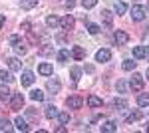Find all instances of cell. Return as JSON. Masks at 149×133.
<instances>
[{"label": "cell", "instance_id": "cell-13", "mask_svg": "<svg viewBox=\"0 0 149 133\" xmlns=\"http://www.w3.org/2000/svg\"><path fill=\"white\" fill-rule=\"evenodd\" d=\"M38 74H42V76H52V74H54V68H52V64H40V66H38Z\"/></svg>", "mask_w": 149, "mask_h": 133}, {"label": "cell", "instance_id": "cell-25", "mask_svg": "<svg viewBox=\"0 0 149 133\" xmlns=\"http://www.w3.org/2000/svg\"><path fill=\"white\" fill-rule=\"evenodd\" d=\"M70 74H72L74 84H78V81H80V76H81V70H80V68H72V70H70Z\"/></svg>", "mask_w": 149, "mask_h": 133}, {"label": "cell", "instance_id": "cell-39", "mask_svg": "<svg viewBox=\"0 0 149 133\" xmlns=\"http://www.w3.org/2000/svg\"><path fill=\"white\" fill-rule=\"evenodd\" d=\"M8 42H10V44L14 46L16 42H20V36H16V34H14V36H10V40H8Z\"/></svg>", "mask_w": 149, "mask_h": 133}, {"label": "cell", "instance_id": "cell-15", "mask_svg": "<svg viewBox=\"0 0 149 133\" xmlns=\"http://www.w3.org/2000/svg\"><path fill=\"white\" fill-rule=\"evenodd\" d=\"M60 26H62V28H64V30H72V28H74V18H72V16H64V18H62V20H60Z\"/></svg>", "mask_w": 149, "mask_h": 133}, {"label": "cell", "instance_id": "cell-20", "mask_svg": "<svg viewBox=\"0 0 149 133\" xmlns=\"http://www.w3.org/2000/svg\"><path fill=\"white\" fill-rule=\"evenodd\" d=\"M30 97L34 101H42L44 100V91H42V89H32V91H30Z\"/></svg>", "mask_w": 149, "mask_h": 133}, {"label": "cell", "instance_id": "cell-11", "mask_svg": "<svg viewBox=\"0 0 149 133\" xmlns=\"http://www.w3.org/2000/svg\"><path fill=\"white\" fill-rule=\"evenodd\" d=\"M14 127H16L18 131H28V129H30V125H28V121H26L24 117H16V121H14Z\"/></svg>", "mask_w": 149, "mask_h": 133}, {"label": "cell", "instance_id": "cell-18", "mask_svg": "<svg viewBox=\"0 0 149 133\" xmlns=\"http://www.w3.org/2000/svg\"><path fill=\"white\" fill-rule=\"evenodd\" d=\"M102 131L103 133H113V131H117V125H115L113 121H105L102 125Z\"/></svg>", "mask_w": 149, "mask_h": 133}, {"label": "cell", "instance_id": "cell-45", "mask_svg": "<svg viewBox=\"0 0 149 133\" xmlns=\"http://www.w3.org/2000/svg\"><path fill=\"white\" fill-rule=\"evenodd\" d=\"M147 131H149V125H147Z\"/></svg>", "mask_w": 149, "mask_h": 133}, {"label": "cell", "instance_id": "cell-43", "mask_svg": "<svg viewBox=\"0 0 149 133\" xmlns=\"http://www.w3.org/2000/svg\"><path fill=\"white\" fill-rule=\"evenodd\" d=\"M2 26H4V16L0 14V30H2Z\"/></svg>", "mask_w": 149, "mask_h": 133}, {"label": "cell", "instance_id": "cell-17", "mask_svg": "<svg viewBox=\"0 0 149 133\" xmlns=\"http://www.w3.org/2000/svg\"><path fill=\"white\" fill-rule=\"evenodd\" d=\"M58 113H60V111H58L56 105H48V107H46V113H44V115H46L48 119H54V117H58Z\"/></svg>", "mask_w": 149, "mask_h": 133}, {"label": "cell", "instance_id": "cell-35", "mask_svg": "<svg viewBox=\"0 0 149 133\" xmlns=\"http://www.w3.org/2000/svg\"><path fill=\"white\" fill-rule=\"evenodd\" d=\"M95 4H97V0H81V6H84V8H88V10L93 8Z\"/></svg>", "mask_w": 149, "mask_h": 133}, {"label": "cell", "instance_id": "cell-19", "mask_svg": "<svg viewBox=\"0 0 149 133\" xmlns=\"http://www.w3.org/2000/svg\"><path fill=\"white\" fill-rule=\"evenodd\" d=\"M46 24H48V28H58V26H60V18H58V16H48Z\"/></svg>", "mask_w": 149, "mask_h": 133}, {"label": "cell", "instance_id": "cell-6", "mask_svg": "<svg viewBox=\"0 0 149 133\" xmlns=\"http://www.w3.org/2000/svg\"><path fill=\"white\" fill-rule=\"evenodd\" d=\"M100 16H102L103 26H105V28H111V26H113V14H111L109 10H102V14H100Z\"/></svg>", "mask_w": 149, "mask_h": 133}, {"label": "cell", "instance_id": "cell-33", "mask_svg": "<svg viewBox=\"0 0 149 133\" xmlns=\"http://www.w3.org/2000/svg\"><path fill=\"white\" fill-rule=\"evenodd\" d=\"M58 119H60V123H66L70 121V113H66V111H62V113H58Z\"/></svg>", "mask_w": 149, "mask_h": 133}, {"label": "cell", "instance_id": "cell-22", "mask_svg": "<svg viewBox=\"0 0 149 133\" xmlns=\"http://www.w3.org/2000/svg\"><path fill=\"white\" fill-rule=\"evenodd\" d=\"M14 52H16V56H24V54H26V46L22 44V40L14 44Z\"/></svg>", "mask_w": 149, "mask_h": 133}, {"label": "cell", "instance_id": "cell-29", "mask_svg": "<svg viewBox=\"0 0 149 133\" xmlns=\"http://www.w3.org/2000/svg\"><path fill=\"white\" fill-rule=\"evenodd\" d=\"M113 107H115V109H125L127 101L125 100H117V97H115V100H113Z\"/></svg>", "mask_w": 149, "mask_h": 133}, {"label": "cell", "instance_id": "cell-27", "mask_svg": "<svg viewBox=\"0 0 149 133\" xmlns=\"http://www.w3.org/2000/svg\"><path fill=\"white\" fill-rule=\"evenodd\" d=\"M141 115H143L141 111H133V113H129V115H127L125 121L127 123H133V121H137V119H141Z\"/></svg>", "mask_w": 149, "mask_h": 133}, {"label": "cell", "instance_id": "cell-31", "mask_svg": "<svg viewBox=\"0 0 149 133\" xmlns=\"http://www.w3.org/2000/svg\"><path fill=\"white\" fill-rule=\"evenodd\" d=\"M10 129H12V123L8 119H2L0 121V131H10Z\"/></svg>", "mask_w": 149, "mask_h": 133}, {"label": "cell", "instance_id": "cell-21", "mask_svg": "<svg viewBox=\"0 0 149 133\" xmlns=\"http://www.w3.org/2000/svg\"><path fill=\"white\" fill-rule=\"evenodd\" d=\"M88 105H90V107H100V105H102V100H100L97 95H90V97H88Z\"/></svg>", "mask_w": 149, "mask_h": 133}, {"label": "cell", "instance_id": "cell-2", "mask_svg": "<svg viewBox=\"0 0 149 133\" xmlns=\"http://www.w3.org/2000/svg\"><path fill=\"white\" fill-rule=\"evenodd\" d=\"M129 88L133 89V91H141L143 89V76L141 74H133V78L129 81Z\"/></svg>", "mask_w": 149, "mask_h": 133}, {"label": "cell", "instance_id": "cell-44", "mask_svg": "<svg viewBox=\"0 0 149 133\" xmlns=\"http://www.w3.org/2000/svg\"><path fill=\"white\" fill-rule=\"evenodd\" d=\"M147 78H149V68H147Z\"/></svg>", "mask_w": 149, "mask_h": 133}, {"label": "cell", "instance_id": "cell-30", "mask_svg": "<svg viewBox=\"0 0 149 133\" xmlns=\"http://www.w3.org/2000/svg\"><path fill=\"white\" fill-rule=\"evenodd\" d=\"M135 64H137V62H133V60H125V62H123V70H125V72H131V70H135Z\"/></svg>", "mask_w": 149, "mask_h": 133}, {"label": "cell", "instance_id": "cell-32", "mask_svg": "<svg viewBox=\"0 0 149 133\" xmlns=\"http://www.w3.org/2000/svg\"><path fill=\"white\" fill-rule=\"evenodd\" d=\"M68 58H70V50H60V52H58V60H60V62H66Z\"/></svg>", "mask_w": 149, "mask_h": 133}, {"label": "cell", "instance_id": "cell-24", "mask_svg": "<svg viewBox=\"0 0 149 133\" xmlns=\"http://www.w3.org/2000/svg\"><path fill=\"white\" fill-rule=\"evenodd\" d=\"M12 95V91L8 89V86H0V100H8Z\"/></svg>", "mask_w": 149, "mask_h": 133}, {"label": "cell", "instance_id": "cell-12", "mask_svg": "<svg viewBox=\"0 0 149 133\" xmlns=\"http://www.w3.org/2000/svg\"><path fill=\"white\" fill-rule=\"evenodd\" d=\"M6 64H8V68H10L12 72H20V70H22V64L18 62V58H8Z\"/></svg>", "mask_w": 149, "mask_h": 133}, {"label": "cell", "instance_id": "cell-10", "mask_svg": "<svg viewBox=\"0 0 149 133\" xmlns=\"http://www.w3.org/2000/svg\"><path fill=\"white\" fill-rule=\"evenodd\" d=\"M95 60H97V62H109V60H111V52H109V50H97Z\"/></svg>", "mask_w": 149, "mask_h": 133}, {"label": "cell", "instance_id": "cell-41", "mask_svg": "<svg viewBox=\"0 0 149 133\" xmlns=\"http://www.w3.org/2000/svg\"><path fill=\"white\" fill-rule=\"evenodd\" d=\"M22 30H26V32H30V22H24V24H22Z\"/></svg>", "mask_w": 149, "mask_h": 133}, {"label": "cell", "instance_id": "cell-37", "mask_svg": "<svg viewBox=\"0 0 149 133\" xmlns=\"http://www.w3.org/2000/svg\"><path fill=\"white\" fill-rule=\"evenodd\" d=\"M100 30H102V28H100L97 24H88V32L90 34H97Z\"/></svg>", "mask_w": 149, "mask_h": 133}, {"label": "cell", "instance_id": "cell-4", "mask_svg": "<svg viewBox=\"0 0 149 133\" xmlns=\"http://www.w3.org/2000/svg\"><path fill=\"white\" fill-rule=\"evenodd\" d=\"M81 103H84V100H81L80 95H72V97H68V100H66V105H68L70 109H80Z\"/></svg>", "mask_w": 149, "mask_h": 133}, {"label": "cell", "instance_id": "cell-34", "mask_svg": "<svg viewBox=\"0 0 149 133\" xmlns=\"http://www.w3.org/2000/svg\"><path fill=\"white\" fill-rule=\"evenodd\" d=\"M52 52H54V48H52V46H50V44H44V46H42V48H40V54H44V56L52 54Z\"/></svg>", "mask_w": 149, "mask_h": 133}, {"label": "cell", "instance_id": "cell-5", "mask_svg": "<svg viewBox=\"0 0 149 133\" xmlns=\"http://www.w3.org/2000/svg\"><path fill=\"white\" fill-rule=\"evenodd\" d=\"M22 105H24V95L22 93H14V95H12V101H10V107L14 111H18Z\"/></svg>", "mask_w": 149, "mask_h": 133}, {"label": "cell", "instance_id": "cell-40", "mask_svg": "<svg viewBox=\"0 0 149 133\" xmlns=\"http://www.w3.org/2000/svg\"><path fill=\"white\" fill-rule=\"evenodd\" d=\"M64 4H66V6H68V8H74V6H76V2H74V0H66V2H64Z\"/></svg>", "mask_w": 149, "mask_h": 133}, {"label": "cell", "instance_id": "cell-28", "mask_svg": "<svg viewBox=\"0 0 149 133\" xmlns=\"http://www.w3.org/2000/svg\"><path fill=\"white\" fill-rule=\"evenodd\" d=\"M115 12L121 16V14H125L127 12V4H123V2H115Z\"/></svg>", "mask_w": 149, "mask_h": 133}, {"label": "cell", "instance_id": "cell-7", "mask_svg": "<svg viewBox=\"0 0 149 133\" xmlns=\"http://www.w3.org/2000/svg\"><path fill=\"white\" fill-rule=\"evenodd\" d=\"M34 74H32V72H28V70H24L22 72V86L24 88H30V86H32V84H34Z\"/></svg>", "mask_w": 149, "mask_h": 133}, {"label": "cell", "instance_id": "cell-16", "mask_svg": "<svg viewBox=\"0 0 149 133\" xmlns=\"http://www.w3.org/2000/svg\"><path fill=\"white\" fill-rule=\"evenodd\" d=\"M34 6H38V0H20V8L22 10H32Z\"/></svg>", "mask_w": 149, "mask_h": 133}, {"label": "cell", "instance_id": "cell-36", "mask_svg": "<svg viewBox=\"0 0 149 133\" xmlns=\"http://www.w3.org/2000/svg\"><path fill=\"white\" fill-rule=\"evenodd\" d=\"M125 89H127V84L123 79H117V91L119 93H125Z\"/></svg>", "mask_w": 149, "mask_h": 133}, {"label": "cell", "instance_id": "cell-23", "mask_svg": "<svg viewBox=\"0 0 149 133\" xmlns=\"http://www.w3.org/2000/svg\"><path fill=\"white\" fill-rule=\"evenodd\" d=\"M0 79L2 81H6V84H10V81H14V78H12L10 72H6V70H0Z\"/></svg>", "mask_w": 149, "mask_h": 133}, {"label": "cell", "instance_id": "cell-9", "mask_svg": "<svg viewBox=\"0 0 149 133\" xmlns=\"http://www.w3.org/2000/svg\"><path fill=\"white\" fill-rule=\"evenodd\" d=\"M147 56V46H135L133 48V58L135 60H143Z\"/></svg>", "mask_w": 149, "mask_h": 133}, {"label": "cell", "instance_id": "cell-14", "mask_svg": "<svg viewBox=\"0 0 149 133\" xmlns=\"http://www.w3.org/2000/svg\"><path fill=\"white\" fill-rule=\"evenodd\" d=\"M72 56H74V60H84L86 58V50L81 46H74L72 48Z\"/></svg>", "mask_w": 149, "mask_h": 133}, {"label": "cell", "instance_id": "cell-8", "mask_svg": "<svg viewBox=\"0 0 149 133\" xmlns=\"http://www.w3.org/2000/svg\"><path fill=\"white\" fill-rule=\"evenodd\" d=\"M46 88H48V91H52V93H58V91L62 89V84H60V79H58V78H54V79H48Z\"/></svg>", "mask_w": 149, "mask_h": 133}, {"label": "cell", "instance_id": "cell-46", "mask_svg": "<svg viewBox=\"0 0 149 133\" xmlns=\"http://www.w3.org/2000/svg\"><path fill=\"white\" fill-rule=\"evenodd\" d=\"M147 10H149V4H147Z\"/></svg>", "mask_w": 149, "mask_h": 133}, {"label": "cell", "instance_id": "cell-1", "mask_svg": "<svg viewBox=\"0 0 149 133\" xmlns=\"http://www.w3.org/2000/svg\"><path fill=\"white\" fill-rule=\"evenodd\" d=\"M113 40L117 46H125L127 42H129V34L123 32V30H115L113 32Z\"/></svg>", "mask_w": 149, "mask_h": 133}, {"label": "cell", "instance_id": "cell-42", "mask_svg": "<svg viewBox=\"0 0 149 133\" xmlns=\"http://www.w3.org/2000/svg\"><path fill=\"white\" fill-rule=\"evenodd\" d=\"M56 131H58V133H66V127H64V123H62L60 127H56Z\"/></svg>", "mask_w": 149, "mask_h": 133}, {"label": "cell", "instance_id": "cell-38", "mask_svg": "<svg viewBox=\"0 0 149 133\" xmlns=\"http://www.w3.org/2000/svg\"><path fill=\"white\" fill-rule=\"evenodd\" d=\"M26 117H28V119H32V121H36V119H38V115H36L34 109H26Z\"/></svg>", "mask_w": 149, "mask_h": 133}, {"label": "cell", "instance_id": "cell-3", "mask_svg": "<svg viewBox=\"0 0 149 133\" xmlns=\"http://www.w3.org/2000/svg\"><path fill=\"white\" fill-rule=\"evenodd\" d=\"M145 12H147V10H145L143 6H139V4H135V6L131 8V18H133L135 22H141V20L145 18Z\"/></svg>", "mask_w": 149, "mask_h": 133}, {"label": "cell", "instance_id": "cell-26", "mask_svg": "<svg viewBox=\"0 0 149 133\" xmlns=\"http://www.w3.org/2000/svg\"><path fill=\"white\" fill-rule=\"evenodd\" d=\"M137 103L141 105V107H147L149 105V93H141L137 97Z\"/></svg>", "mask_w": 149, "mask_h": 133}]
</instances>
